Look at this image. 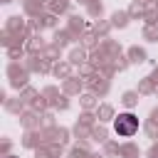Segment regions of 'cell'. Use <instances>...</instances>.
Returning <instances> with one entry per match:
<instances>
[{
  "label": "cell",
  "instance_id": "obj_1",
  "mask_svg": "<svg viewBox=\"0 0 158 158\" xmlns=\"http://www.w3.org/2000/svg\"><path fill=\"white\" fill-rule=\"evenodd\" d=\"M114 128H116V133H118V136L128 138V136H133V133L138 131V118H136L133 114H121V116L116 118Z\"/></svg>",
  "mask_w": 158,
  "mask_h": 158
}]
</instances>
